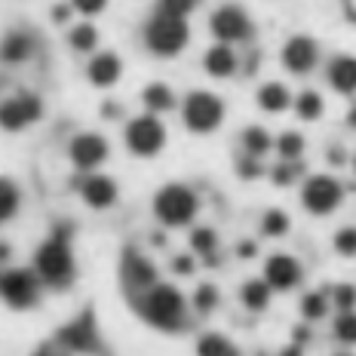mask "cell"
Segmentation results:
<instances>
[{
  "instance_id": "cell-24",
  "label": "cell",
  "mask_w": 356,
  "mask_h": 356,
  "mask_svg": "<svg viewBox=\"0 0 356 356\" xmlns=\"http://www.w3.org/2000/svg\"><path fill=\"white\" fill-rule=\"evenodd\" d=\"M145 102H147L151 108H169V105H172V95H169L166 86H151V89L145 92Z\"/></svg>"
},
{
  "instance_id": "cell-28",
  "label": "cell",
  "mask_w": 356,
  "mask_h": 356,
  "mask_svg": "<svg viewBox=\"0 0 356 356\" xmlns=\"http://www.w3.org/2000/svg\"><path fill=\"white\" fill-rule=\"evenodd\" d=\"M163 6H166V16H178V19H181L188 10H194L197 0H163Z\"/></svg>"
},
{
  "instance_id": "cell-32",
  "label": "cell",
  "mask_w": 356,
  "mask_h": 356,
  "mask_svg": "<svg viewBox=\"0 0 356 356\" xmlns=\"http://www.w3.org/2000/svg\"><path fill=\"white\" fill-rule=\"evenodd\" d=\"M338 249L347 252V255H353V252H356V231H353V227H347V231L338 234Z\"/></svg>"
},
{
  "instance_id": "cell-29",
  "label": "cell",
  "mask_w": 356,
  "mask_h": 356,
  "mask_svg": "<svg viewBox=\"0 0 356 356\" xmlns=\"http://www.w3.org/2000/svg\"><path fill=\"white\" fill-rule=\"evenodd\" d=\"M304 314H307L310 320L323 316V314H325V301L320 298V295H307V298H304Z\"/></svg>"
},
{
  "instance_id": "cell-19",
  "label": "cell",
  "mask_w": 356,
  "mask_h": 356,
  "mask_svg": "<svg viewBox=\"0 0 356 356\" xmlns=\"http://www.w3.org/2000/svg\"><path fill=\"white\" fill-rule=\"evenodd\" d=\"M200 356H236V350H234L231 341H225L218 335H209V338L200 341Z\"/></svg>"
},
{
  "instance_id": "cell-16",
  "label": "cell",
  "mask_w": 356,
  "mask_h": 356,
  "mask_svg": "<svg viewBox=\"0 0 356 356\" xmlns=\"http://www.w3.org/2000/svg\"><path fill=\"white\" fill-rule=\"evenodd\" d=\"M114 194H117V191H114V184H111L108 178H99V175H95V178H89V181L83 184V197H86L92 206H108L111 200H114Z\"/></svg>"
},
{
  "instance_id": "cell-15",
  "label": "cell",
  "mask_w": 356,
  "mask_h": 356,
  "mask_svg": "<svg viewBox=\"0 0 356 356\" xmlns=\"http://www.w3.org/2000/svg\"><path fill=\"white\" fill-rule=\"evenodd\" d=\"M62 341L71 344L74 350H89V347H95V332H92V325H89V320H83V323L68 325V329L62 332Z\"/></svg>"
},
{
  "instance_id": "cell-22",
  "label": "cell",
  "mask_w": 356,
  "mask_h": 356,
  "mask_svg": "<svg viewBox=\"0 0 356 356\" xmlns=\"http://www.w3.org/2000/svg\"><path fill=\"white\" fill-rule=\"evenodd\" d=\"M16 203H19V194L10 181H0V221L10 218L16 212Z\"/></svg>"
},
{
  "instance_id": "cell-8",
  "label": "cell",
  "mask_w": 356,
  "mask_h": 356,
  "mask_svg": "<svg viewBox=\"0 0 356 356\" xmlns=\"http://www.w3.org/2000/svg\"><path fill=\"white\" fill-rule=\"evenodd\" d=\"M341 200V188L332 178H314L304 188V203L310 206V212H329L335 209V203Z\"/></svg>"
},
{
  "instance_id": "cell-40",
  "label": "cell",
  "mask_w": 356,
  "mask_h": 356,
  "mask_svg": "<svg viewBox=\"0 0 356 356\" xmlns=\"http://www.w3.org/2000/svg\"><path fill=\"white\" fill-rule=\"evenodd\" d=\"M243 172H252V175H255V172H258V166H255V163H249V160H246V163H243Z\"/></svg>"
},
{
  "instance_id": "cell-13",
  "label": "cell",
  "mask_w": 356,
  "mask_h": 356,
  "mask_svg": "<svg viewBox=\"0 0 356 356\" xmlns=\"http://www.w3.org/2000/svg\"><path fill=\"white\" fill-rule=\"evenodd\" d=\"M267 280H270L277 289H289L295 280H298V264L286 255L270 258V264H267Z\"/></svg>"
},
{
  "instance_id": "cell-25",
  "label": "cell",
  "mask_w": 356,
  "mask_h": 356,
  "mask_svg": "<svg viewBox=\"0 0 356 356\" xmlns=\"http://www.w3.org/2000/svg\"><path fill=\"white\" fill-rule=\"evenodd\" d=\"M243 298H246L249 307H264V301H267V286H264V283H249L246 292H243Z\"/></svg>"
},
{
  "instance_id": "cell-20",
  "label": "cell",
  "mask_w": 356,
  "mask_h": 356,
  "mask_svg": "<svg viewBox=\"0 0 356 356\" xmlns=\"http://www.w3.org/2000/svg\"><path fill=\"white\" fill-rule=\"evenodd\" d=\"M206 68H209L212 74H231V71H234V56H231V49H225V47L212 49L209 58H206Z\"/></svg>"
},
{
  "instance_id": "cell-36",
  "label": "cell",
  "mask_w": 356,
  "mask_h": 356,
  "mask_svg": "<svg viewBox=\"0 0 356 356\" xmlns=\"http://www.w3.org/2000/svg\"><path fill=\"white\" fill-rule=\"evenodd\" d=\"M335 298H338L341 307H353V301H356V289H350V286H341L338 292H335Z\"/></svg>"
},
{
  "instance_id": "cell-21",
  "label": "cell",
  "mask_w": 356,
  "mask_h": 356,
  "mask_svg": "<svg viewBox=\"0 0 356 356\" xmlns=\"http://www.w3.org/2000/svg\"><path fill=\"white\" fill-rule=\"evenodd\" d=\"M286 102H289V95H286L283 86L273 83V86H264V89H261V105H264L267 111H283Z\"/></svg>"
},
{
  "instance_id": "cell-7",
  "label": "cell",
  "mask_w": 356,
  "mask_h": 356,
  "mask_svg": "<svg viewBox=\"0 0 356 356\" xmlns=\"http://www.w3.org/2000/svg\"><path fill=\"white\" fill-rule=\"evenodd\" d=\"M0 292H3V298L10 304H16V307H25V304H31L37 298L34 277L31 273H25V270L6 273V277L0 280Z\"/></svg>"
},
{
  "instance_id": "cell-2",
  "label": "cell",
  "mask_w": 356,
  "mask_h": 356,
  "mask_svg": "<svg viewBox=\"0 0 356 356\" xmlns=\"http://www.w3.org/2000/svg\"><path fill=\"white\" fill-rule=\"evenodd\" d=\"M184 40H188V28H184V22L178 16H166V13H163V16L147 28V43L163 56L181 49Z\"/></svg>"
},
{
  "instance_id": "cell-33",
  "label": "cell",
  "mask_w": 356,
  "mask_h": 356,
  "mask_svg": "<svg viewBox=\"0 0 356 356\" xmlns=\"http://www.w3.org/2000/svg\"><path fill=\"white\" fill-rule=\"evenodd\" d=\"M338 335L344 341H356V316H341L338 320Z\"/></svg>"
},
{
  "instance_id": "cell-41",
  "label": "cell",
  "mask_w": 356,
  "mask_h": 356,
  "mask_svg": "<svg viewBox=\"0 0 356 356\" xmlns=\"http://www.w3.org/2000/svg\"><path fill=\"white\" fill-rule=\"evenodd\" d=\"M37 356H62V353H56V350H40Z\"/></svg>"
},
{
  "instance_id": "cell-31",
  "label": "cell",
  "mask_w": 356,
  "mask_h": 356,
  "mask_svg": "<svg viewBox=\"0 0 356 356\" xmlns=\"http://www.w3.org/2000/svg\"><path fill=\"white\" fill-rule=\"evenodd\" d=\"M286 225H289V218L283 212H270V215H267V221H264V231L267 234H283Z\"/></svg>"
},
{
  "instance_id": "cell-9",
  "label": "cell",
  "mask_w": 356,
  "mask_h": 356,
  "mask_svg": "<svg viewBox=\"0 0 356 356\" xmlns=\"http://www.w3.org/2000/svg\"><path fill=\"white\" fill-rule=\"evenodd\" d=\"M37 114H40V102H37L34 95H22V99H13L0 108V123H3L6 129H19V126L31 123Z\"/></svg>"
},
{
  "instance_id": "cell-6",
  "label": "cell",
  "mask_w": 356,
  "mask_h": 356,
  "mask_svg": "<svg viewBox=\"0 0 356 356\" xmlns=\"http://www.w3.org/2000/svg\"><path fill=\"white\" fill-rule=\"evenodd\" d=\"M126 138H129V147L138 154H154L157 147L163 145V126L154 120V117H142V120H136L129 126V132H126Z\"/></svg>"
},
{
  "instance_id": "cell-34",
  "label": "cell",
  "mask_w": 356,
  "mask_h": 356,
  "mask_svg": "<svg viewBox=\"0 0 356 356\" xmlns=\"http://www.w3.org/2000/svg\"><path fill=\"white\" fill-rule=\"evenodd\" d=\"M280 151H283L286 157H295V154H301V138L298 136H283V138H280Z\"/></svg>"
},
{
  "instance_id": "cell-11",
  "label": "cell",
  "mask_w": 356,
  "mask_h": 356,
  "mask_svg": "<svg viewBox=\"0 0 356 356\" xmlns=\"http://www.w3.org/2000/svg\"><path fill=\"white\" fill-rule=\"evenodd\" d=\"M71 154H74V160H77L80 166H95L99 160H105L108 147H105V142H102L99 136H80L77 142L71 145Z\"/></svg>"
},
{
  "instance_id": "cell-27",
  "label": "cell",
  "mask_w": 356,
  "mask_h": 356,
  "mask_svg": "<svg viewBox=\"0 0 356 356\" xmlns=\"http://www.w3.org/2000/svg\"><path fill=\"white\" fill-rule=\"evenodd\" d=\"M71 43H74V47H77V49H89V47H92V43H95V31H92V28H89V25L77 28V31L71 34Z\"/></svg>"
},
{
  "instance_id": "cell-30",
  "label": "cell",
  "mask_w": 356,
  "mask_h": 356,
  "mask_svg": "<svg viewBox=\"0 0 356 356\" xmlns=\"http://www.w3.org/2000/svg\"><path fill=\"white\" fill-rule=\"evenodd\" d=\"M246 147H249L252 154H261L264 147H267V136H264L261 129H249L246 132Z\"/></svg>"
},
{
  "instance_id": "cell-39",
  "label": "cell",
  "mask_w": 356,
  "mask_h": 356,
  "mask_svg": "<svg viewBox=\"0 0 356 356\" xmlns=\"http://www.w3.org/2000/svg\"><path fill=\"white\" fill-rule=\"evenodd\" d=\"M175 270H184V273H188V270H191V261H188V258H178V261H175Z\"/></svg>"
},
{
  "instance_id": "cell-14",
  "label": "cell",
  "mask_w": 356,
  "mask_h": 356,
  "mask_svg": "<svg viewBox=\"0 0 356 356\" xmlns=\"http://www.w3.org/2000/svg\"><path fill=\"white\" fill-rule=\"evenodd\" d=\"M123 264H126V280H132V286H151L154 283V267L145 261L142 255H136V252H126V258H123Z\"/></svg>"
},
{
  "instance_id": "cell-42",
  "label": "cell",
  "mask_w": 356,
  "mask_h": 356,
  "mask_svg": "<svg viewBox=\"0 0 356 356\" xmlns=\"http://www.w3.org/2000/svg\"><path fill=\"white\" fill-rule=\"evenodd\" d=\"M350 123H353V126H356V111H353V117H350Z\"/></svg>"
},
{
  "instance_id": "cell-38",
  "label": "cell",
  "mask_w": 356,
  "mask_h": 356,
  "mask_svg": "<svg viewBox=\"0 0 356 356\" xmlns=\"http://www.w3.org/2000/svg\"><path fill=\"white\" fill-rule=\"evenodd\" d=\"M74 3H77L83 13H99L102 6H105V0H74Z\"/></svg>"
},
{
  "instance_id": "cell-26",
  "label": "cell",
  "mask_w": 356,
  "mask_h": 356,
  "mask_svg": "<svg viewBox=\"0 0 356 356\" xmlns=\"http://www.w3.org/2000/svg\"><path fill=\"white\" fill-rule=\"evenodd\" d=\"M298 114L301 117H316L320 114V95L316 92H304L298 102Z\"/></svg>"
},
{
  "instance_id": "cell-10",
  "label": "cell",
  "mask_w": 356,
  "mask_h": 356,
  "mask_svg": "<svg viewBox=\"0 0 356 356\" xmlns=\"http://www.w3.org/2000/svg\"><path fill=\"white\" fill-rule=\"evenodd\" d=\"M212 31L218 37H225V40H240V37H246V31H249V19L243 16L236 6H225L221 13H215Z\"/></svg>"
},
{
  "instance_id": "cell-37",
  "label": "cell",
  "mask_w": 356,
  "mask_h": 356,
  "mask_svg": "<svg viewBox=\"0 0 356 356\" xmlns=\"http://www.w3.org/2000/svg\"><path fill=\"white\" fill-rule=\"evenodd\" d=\"M212 243H215L212 231H197V234H194V246H197V249L209 252V249H212Z\"/></svg>"
},
{
  "instance_id": "cell-12",
  "label": "cell",
  "mask_w": 356,
  "mask_h": 356,
  "mask_svg": "<svg viewBox=\"0 0 356 356\" xmlns=\"http://www.w3.org/2000/svg\"><path fill=\"white\" fill-rule=\"evenodd\" d=\"M314 58H316V49L307 37H295L286 47V65L292 71H307L310 65H314Z\"/></svg>"
},
{
  "instance_id": "cell-3",
  "label": "cell",
  "mask_w": 356,
  "mask_h": 356,
  "mask_svg": "<svg viewBox=\"0 0 356 356\" xmlns=\"http://www.w3.org/2000/svg\"><path fill=\"white\" fill-rule=\"evenodd\" d=\"M37 267H40V273L49 280V283H58V286L68 283V280H71V270H74L68 246H65L62 240L47 243V246L40 249V255H37Z\"/></svg>"
},
{
  "instance_id": "cell-43",
  "label": "cell",
  "mask_w": 356,
  "mask_h": 356,
  "mask_svg": "<svg viewBox=\"0 0 356 356\" xmlns=\"http://www.w3.org/2000/svg\"><path fill=\"white\" fill-rule=\"evenodd\" d=\"M286 356H298V350H292V353H286Z\"/></svg>"
},
{
  "instance_id": "cell-1",
  "label": "cell",
  "mask_w": 356,
  "mask_h": 356,
  "mask_svg": "<svg viewBox=\"0 0 356 356\" xmlns=\"http://www.w3.org/2000/svg\"><path fill=\"white\" fill-rule=\"evenodd\" d=\"M142 314L151 320L154 325L163 329H172L181 320V295L172 286H157L142 298Z\"/></svg>"
},
{
  "instance_id": "cell-23",
  "label": "cell",
  "mask_w": 356,
  "mask_h": 356,
  "mask_svg": "<svg viewBox=\"0 0 356 356\" xmlns=\"http://www.w3.org/2000/svg\"><path fill=\"white\" fill-rule=\"evenodd\" d=\"M28 49H31V43H28V37H10V40L3 43V58H10V62H19V58L28 56Z\"/></svg>"
},
{
  "instance_id": "cell-5",
  "label": "cell",
  "mask_w": 356,
  "mask_h": 356,
  "mask_svg": "<svg viewBox=\"0 0 356 356\" xmlns=\"http://www.w3.org/2000/svg\"><path fill=\"white\" fill-rule=\"evenodd\" d=\"M184 117L194 129H212L215 123L221 120V102L209 92H197L188 99V108H184Z\"/></svg>"
},
{
  "instance_id": "cell-35",
  "label": "cell",
  "mask_w": 356,
  "mask_h": 356,
  "mask_svg": "<svg viewBox=\"0 0 356 356\" xmlns=\"http://www.w3.org/2000/svg\"><path fill=\"white\" fill-rule=\"evenodd\" d=\"M212 304H215V289H212V286H203V289L197 292V307H200V310H209Z\"/></svg>"
},
{
  "instance_id": "cell-18",
  "label": "cell",
  "mask_w": 356,
  "mask_h": 356,
  "mask_svg": "<svg viewBox=\"0 0 356 356\" xmlns=\"http://www.w3.org/2000/svg\"><path fill=\"white\" fill-rule=\"evenodd\" d=\"M89 74H92V80L99 86H108L117 80V74H120V62H117L114 56H99L92 62V68H89Z\"/></svg>"
},
{
  "instance_id": "cell-17",
  "label": "cell",
  "mask_w": 356,
  "mask_h": 356,
  "mask_svg": "<svg viewBox=\"0 0 356 356\" xmlns=\"http://www.w3.org/2000/svg\"><path fill=\"white\" fill-rule=\"evenodd\" d=\"M332 83H335L341 92H353L356 89V58H338L332 65Z\"/></svg>"
},
{
  "instance_id": "cell-4",
  "label": "cell",
  "mask_w": 356,
  "mask_h": 356,
  "mask_svg": "<svg viewBox=\"0 0 356 356\" xmlns=\"http://www.w3.org/2000/svg\"><path fill=\"white\" fill-rule=\"evenodd\" d=\"M194 209H197L194 194L184 191V188H178V184L166 188L157 197V212H160L163 221H169V225H181V221H188L191 215H194Z\"/></svg>"
}]
</instances>
